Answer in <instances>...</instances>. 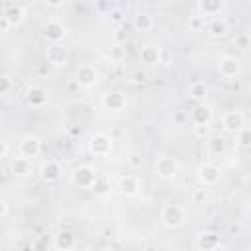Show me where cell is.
Wrapping results in <instances>:
<instances>
[{
	"label": "cell",
	"instance_id": "obj_30",
	"mask_svg": "<svg viewBox=\"0 0 251 251\" xmlns=\"http://www.w3.org/2000/svg\"><path fill=\"white\" fill-rule=\"evenodd\" d=\"M204 198H206L204 188H196V190L192 192V202H194V204H202V202H204Z\"/></svg>",
	"mask_w": 251,
	"mask_h": 251
},
{
	"label": "cell",
	"instance_id": "obj_12",
	"mask_svg": "<svg viewBox=\"0 0 251 251\" xmlns=\"http://www.w3.org/2000/svg\"><path fill=\"white\" fill-rule=\"evenodd\" d=\"M61 175H63V167H61V163H57L53 159L45 161L39 167V176H41L43 182H57L61 178Z\"/></svg>",
	"mask_w": 251,
	"mask_h": 251
},
{
	"label": "cell",
	"instance_id": "obj_1",
	"mask_svg": "<svg viewBox=\"0 0 251 251\" xmlns=\"http://www.w3.org/2000/svg\"><path fill=\"white\" fill-rule=\"evenodd\" d=\"M186 220V210L180 206V204H165L163 210H161V222L165 227L169 229H175V227H180Z\"/></svg>",
	"mask_w": 251,
	"mask_h": 251
},
{
	"label": "cell",
	"instance_id": "obj_8",
	"mask_svg": "<svg viewBox=\"0 0 251 251\" xmlns=\"http://www.w3.org/2000/svg\"><path fill=\"white\" fill-rule=\"evenodd\" d=\"M222 126L226 131H231V133H237L243 126H245V114L241 110H229L224 114L222 118Z\"/></svg>",
	"mask_w": 251,
	"mask_h": 251
},
{
	"label": "cell",
	"instance_id": "obj_4",
	"mask_svg": "<svg viewBox=\"0 0 251 251\" xmlns=\"http://www.w3.org/2000/svg\"><path fill=\"white\" fill-rule=\"evenodd\" d=\"M96 171L88 165H80L73 171V182L78 186V188H90L96 184Z\"/></svg>",
	"mask_w": 251,
	"mask_h": 251
},
{
	"label": "cell",
	"instance_id": "obj_32",
	"mask_svg": "<svg viewBox=\"0 0 251 251\" xmlns=\"http://www.w3.org/2000/svg\"><path fill=\"white\" fill-rule=\"evenodd\" d=\"M133 80H135V82H143V80H145V73H143V71H135V73H133Z\"/></svg>",
	"mask_w": 251,
	"mask_h": 251
},
{
	"label": "cell",
	"instance_id": "obj_6",
	"mask_svg": "<svg viewBox=\"0 0 251 251\" xmlns=\"http://www.w3.org/2000/svg\"><path fill=\"white\" fill-rule=\"evenodd\" d=\"M88 149L96 157H106L112 151V137L106 135V133H102V131L100 133H94L90 137V141H88Z\"/></svg>",
	"mask_w": 251,
	"mask_h": 251
},
{
	"label": "cell",
	"instance_id": "obj_18",
	"mask_svg": "<svg viewBox=\"0 0 251 251\" xmlns=\"http://www.w3.org/2000/svg\"><path fill=\"white\" fill-rule=\"evenodd\" d=\"M25 102L31 106V108H41L45 102H47V90L41 88V86H31L25 94Z\"/></svg>",
	"mask_w": 251,
	"mask_h": 251
},
{
	"label": "cell",
	"instance_id": "obj_34",
	"mask_svg": "<svg viewBox=\"0 0 251 251\" xmlns=\"http://www.w3.org/2000/svg\"><path fill=\"white\" fill-rule=\"evenodd\" d=\"M8 155V141H2V153H0V157H6Z\"/></svg>",
	"mask_w": 251,
	"mask_h": 251
},
{
	"label": "cell",
	"instance_id": "obj_21",
	"mask_svg": "<svg viewBox=\"0 0 251 251\" xmlns=\"http://www.w3.org/2000/svg\"><path fill=\"white\" fill-rule=\"evenodd\" d=\"M118 188L126 194V196H133L139 190V178L135 175H124L118 182Z\"/></svg>",
	"mask_w": 251,
	"mask_h": 251
},
{
	"label": "cell",
	"instance_id": "obj_33",
	"mask_svg": "<svg viewBox=\"0 0 251 251\" xmlns=\"http://www.w3.org/2000/svg\"><path fill=\"white\" fill-rule=\"evenodd\" d=\"M47 2V6H51V8H61L63 4H65V0H45Z\"/></svg>",
	"mask_w": 251,
	"mask_h": 251
},
{
	"label": "cell",
	"instance_id": "obj_37",
	"mask_svg": "<svg viewBox=\"0 0 251 251\" xmlns=\"http://www.w3.org/2000/svg\"><path fill=\"white\" fill-rule=\"evenodd\" d=\"M2 2H4V4H6V6H10V0H2Z\"/></svg>",
	"mask_w": 251,
	"mask_h": 251
},
{
	"label": "cell",
	"instance_id": "obj_35",
	"mask_svg": "<svg viewBox=\"0 0 251 251\" xmlns=\"http://www.w3.org/2000/svg\"><path fill=\"white\" fill-rule=\"evenodd\" d=\"M198 18H200V16H196V18H194V20L190 22V25H192L194 29H198V27H200V24H198Z\"/></svg>",
	"mask_w": 251,
	"mask_h": 251
},
{
	"label": "cell",
	"instance_id": "obj_3",
	"mask_svg": "<svg viewBox=\"0 0 251 251\" xmlns=\"http://www.w3.org/2000/svg\"><path fill=\"white\" fill-rule=\"evenodd\" d=\"M196 176H198V182H200V184H204V186H214V184L220 180L222 171H220V167L214 165V163H202V165L198 167V171H196Z\"/></svg>",
	"mask_w": 251,
	"mask_h": 251
},
{
	"label": "cell",
	"instance_id": "obj_19",
	"mask_svg": "<svg viewBox=\"0 0 251 251\" xmlns=\"http://www.w3.org/2000/svg\"><path fill=\"white\" fill-rule=\"evenodd\" d=\"M196 249H202V251H212V249H218L220 247V237L212 231H206V233H200L196 237Z\"/></svg>",
	"mask_w": 251,
	"mask_h": 251
},
{
	"label": "cell",
	"instance_id": "obj_2",
	"mask_svg": "<svg viewBox=\"0 0 251 251\" xmlns=\"http://www.w3.org/2000/svg\"><path fill=\"white\" fill-rule=\"evenodd\" d=\"M155 173L163 180H173L178 175V163H176V159L175 157H167V155L159 157L155 161Z\"/></svg>",
	"mask_w": 251,
	"mask_h": 251
},
{
	"label": "cell",
	"instance_id": "obj_26",
	"mask_svg": "<svg viewBox=\"0 0 251 251\" xmlns=\"http://www.w3.org/2000/svg\"><path fill=\"white\" fill-rule=\"evenodd\" d=\"M133 27H135L137 31H149V29L153 27V18H151L149 14H145V12H139V14L133 18Z\"/></svg>",
	"mask_w": 251,
	"mask_h": 251
},
{
	"label": "cell",
	"instance_id": "obj_27",
	"mask_svg": "<svg viewBox=\"0 0 251 251\" xmlns=\"http://www.w3.org/2000/svg\"><path fill=\"white\" fill-rule=\"evenodd\" d=\"M237 145L239 147H251V127L243 126L237 131Z\"/></svg>",
	"mask_w": 251,
	"mask_h": 251
},
{
	"label": "cell",
	"instance_id": "obj_13",
	"mask_svg": "<svg viewBox=\"0 0 251 251\" xmlns=\"http://www.w3.org/2000/svg\"><path fill=\"white\" fill-rule=\"evenodd\" d=\"M65 25L59 22V20H49L45 25H43V37L49 41V43H61V39L65 37Z\"/></svg>",
	"mask_w": 251,
	"mask_h": 251
},
{
	"label": "cell",
	"instance_id": "obj_23",
	"mask_svg": "<svg viewBox=\"0 0 251 251\" xmlns=\"http://www.w3.org/2000/svg\"><path fill=\"white\" fill-rule=\"evenodd\" d=\"M206 147H208V153L210 155H224L226 153V149H227V141H226V137H222V135H212L208 141H206Z\"/></svg>",
	"mask_w": 251,
	"mask_h": 251
},
{
	"label": "cell",
	"instance_id": "obj_31",
	"mask_svg": "<svg viewBox=\"0 0 251 251\" xmlns=\"http://www.w3.org/2000/svg\"><path fill=\"white\" fill-rule=\"evenodd\" d=\"M6 216H8V202H0V218L6 220Z\"/></svg>",
	"mask_w": 251,
	"mask_h": 251
},
{
	"label": "cell",
	"instance_id": "obj_38",
	"mask_svg": "<svg viewBox=\"0 0 251 251\" xmlns=\"http://www.w3.org/2000/svg\"><path fill=\"white\" fill-rule=\"evenodd\" d=\"M247 212H249V218H251V206H249V210H247Z\"/></svg>",
	"mask_w": 251,
	"mask_h": 251
},
{
	"label": "cell",
	"instance_id": "obj_9",
	"mask_svg": "<svg viewBox=\"0 0 251 251\" xmlns=\"http://www.w3.org/2000/svg\"><path fill=\"white\" fill-rule=\"evenodd\" d=\"M45 57H47V63L53 67H63L69 61V53L61 43H51L45 51Z\"/></svg>",
	"mask_w": 251,
	"mask_h": 251
},
{
	"label": "cell",
	"instance_id": "obj_28",
	"mask_svg": "<svg viewBox=\"0 0 251 251\" xmlns=\"http://www.w3.org/2000/svg\"><path fill=\"white\" fill-rule=\"evenodd\" d=\"M233 45L239 49H249L251 47V35L249 33H237L233 37Z\"/></svg>",
	"mask_w": 251,
	"mask_h": 251
},
{
	"label": "cell",
	"instance_id": "obj_17",
	"mask_svg": "<svg viewBox=\"0 0 251 251\" xmlns=\"http://www.w3.org/2000/svg\"><path fill=\"white\" fill-rule=\"evenodd\" d=\"M53 247L59 249V251H71V249H75V247H76V237H75V233L69 231V229L59 231V233L55 235V239H53Z\"/></svg>",
	"mask_w": 251,
	"mask_h": 251
},
{
	"label": "cell",
	"instance_id": "obj_11",
	"mask_svg": "<svg viewBox=\"0 0 251 251\" xmlns=\"http://www.w3.org/2000/svg\"><path fill=\"white\" fill-rule=\"evenodd\" d=\"M18 149H20V155L33 159L41 153V139L37 135H25V137H22Z\"/></svg>",
	"mask_w": 251,
	"mask_h": 251
},
{
	"label": "cell",
	"instance_id": "obj_20",
	"mask_svg": "<svg viewBox=\"0 0 251 251\" xmlns=\"http://www.w3.org/2000/svg\"><path fill=\"white\" fill-rule=\"evenodd\" d=\"M159 57H161V51H159L157 45L147 43V45H143V47L139 49V59H141V63H145V65H157V63H159Z\"/></svg>",
	"mask_w": 251,
	"mask_h": 251
},
{
	"label": "cell",
	"instance_id": "obj_29",
	"mask_svg": "<svg viewBox=\"0 0 251 251\" xmlns=\"http://www.w3.org/2000/svg\"><path fill=\"white\" fill-rule=\"evenodd\" d=\"M12 86H14V80L10 75H2L0 76V94L2 96H8L12 92Z\"/></svg>",
	"mask_w": 251,
	"mask_h": 251
},
{
	"label": "cell",
	"instance_id": "obj_14",
	"mask_svg": "<svg viewBox=\"0 0 251 251\" xmlns=\"http://www.w3.org/2000/svg\"><path fill=\"white\" fill-rule=\"evenodd\" d=\"M190 120H192L194 126H198V127H206V126L212 122V110H210V106L198 102V104L192 108V112H190Z\"/></svg>",
	"mask_w": 251,
	"mask_h": 251
},
{
	"label": "cell",
	"instance_id": "obj_36",
	"mask_svg": "<svg viewBox=\"0 0 251 251\" xmlns=\"http://www.w3.org/2000/svg\"><path fill=\"white\" fill-rule=\"evenodd\" d=\"M112 18H114V20H116V22H118V20H120V18H122V16H120V12H118V10H116V12H114V14H112Z\"/></svg>",
	"mask_w": 251,
	"mask_h": 251
},
{
	"label": "cell",
	"instance_id": "obj_24",
	"mask_svg": "<svg viewBox=\"0 0 251 251\" xmlns=\"http://www.w3.org/2000/svg\"><path fill=\"white\" fill-rule=\"evenodd\" d=\"M208 31H210L214 37H224V35L229 31V25H227V22H226L224 18H214V20L210 22V25H208Z\"/></svg>",
	"mask_w": 251,
	"mask_h": 251
},
{
	"label": "cell",
	"instance_id": "obj_5",
	"mask_svg": "<svg viewBox=\"0 0 251 251\" xmlns=\"http://www.w3.org/2000/svg\"><path fill=\"white\" fill-rule=\"evenodd\" d=\"M75 80H76L78 86H84V88L94 86L96 80H98V71H96V67H94V65H88V63L78 65V69H76V73H75Z\"/></svg>",
	"mask_w": 251,
	"mask_h": 251
},
{
	"label": "cell",
	"instance_id": "obj_15",
	"mask_svg": "<svg viewBox=\"0 0 251 251\" xmlns=\"http://www.w3.org/2000/svg\"><path fill=\"white\" fill-rule=\"evenodd\" d=\"M10 171H12V175H16V176H29L31 171H33L31 159H29V157H24V155L14 157V159L10 161Z\"/></svg>",
	"mask_w": 251,
	"mask_h": 251
},
{
	"label": "cell",
	"instance_id": "obj_25",
	"mask_svg": "<svg viewBox=\"0 0 251 251\" xmlns=\"http://www.w3.org/2000/svg\"><path fill=\"white\" fill-rule=\"evenodd\" d=\"M206 94H208V88H206V84H204L202 80H194V82L188 86V96H190L192 100H196V102H204Z\"/></svg>",
	"mask_w": 251,
	"mask_h": 251
},
{
	"label": "cell",
	"instance_id": "obj_22",
	"mask_svg": "<svg viewBox=\"0 0 251 251\" xmlns=\"http://www.w3.org/2000/svg\"><path fill=\"white\" fill-rule=\"evenodd\" d=\"M226 0H198V8H200V14L206 18V16H218L224 8Z\"/></svg>",
	"mask_w": 251,
	"mask_h": 251
},
{
	"label": "cell",
	"instance_id": "obj_16",
	"mask_svg": "<svg viewBox=\"0 0 251 251\" xmlns=\"http://www.w3.org/2000/svg\"><path fill=\"white\" fill-rule=\"evenodd\" d=\"M12 27H16V25H20L24 20H25V8L24 6H20V4H10V6H6L4 8V16H2Z\"/></svg>",
	"mask_w": 251,
	"mask_h": 251
},
{
	"label": "cell",
	"instance_id": "obj_10",
	"mask_svg": "<svg viewBox=\"0 0 251 251\" xmlns=\"http://www.w3.org/2000/svg\"><path fill=\"white\" fill-rule=\"evenodd\" d=\"M126 104H127V98H126V94L120 92V90L106 92L104 98H102V106H104L106 110H110V112H122V110L126 108Z\"/></svg>",
	"mask_w": 251,
	"mask_h": 251
},
{
	"label": "cell",
	"instance_id": "obj_7",
	"mask_svg": "<svg viewBox=\"0 0 251 251\" xmlns=\"http://www.w3.org/2000/svg\"><path fill=\"white\" fill-rule=\"evenodd\" d=\"M218 73H220L224 78H227V80L239 76V73H241V63H239V59H235L233 55H224V57L220 59V63H218Z\"/></svg>",
	"mask_w": 251,
	"mask_h": 251
}]
</instances>
